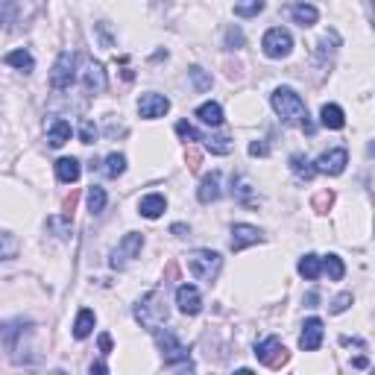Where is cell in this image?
<instances>
[{
  "mask_svg": "<svg viewBox=\"0 0 375 375\" xmlns=\"http://www.w3.org/2000/svg\"><path fill=\"white\" fill-rule=\"evenodd\" d=\"M270 103H273L276 115L281 117V124L288 126H302L308 135L314 132V124L308 121V109H305V100L299 97L293 88H276L273 97H270Z\"/></svg>",
  "mask_w": 375,
  "mask_h": 375,
  "instance_id": "cell-1",
  "label": "cell"
},
{
  "mask_svg": "<svg viewBox=\"0 0 375 375\" xmlns=\"http://www.w3.org/2000/svg\"><path fill=\"white\" fill-rule=\"evenodd\" d=\"M135 320H138L147 332H156L159 325L168 323V296H164L161 288L149 291L138 299V305H135Z\"/></svg>",
  "mask_w": 375,
  "mask_h": 375,
  "instance_id": "cell-2",
  "label": "cell"
},
{
  "mask_svg": "<svg viewBox=\"0 0 375 375\" xmlns=\"http://www.w3.org/2000/svg\"><path fill=\"white\" fill-rule=\"evenodd\" d=\"M156 343L161 349V358H164V367L168 369H182V372H193V364H191V352L188 346H182L179 343V337L173 332H161V328H156Z\"/></svg>",
  "mask_w": 375,
  "mask_h": 375,
  "instance_id": "cell-3",
  "label": "cell"
},
{
  "mask_svg": "<svg viewBox=\"0 0 375 375\" xmlns=\"http://www.w3.org/2000/svg\"><path fill=\"white\" fill-rule=\"evenodd\" d=\"M220 267H223V258H220V252H214V249H193V252H188V270H191L193 279L214 281L220 276Z\"/></svg>",
  "mask_w": 375,
  "mask_h": 375,
  "instance_id": "cell-4",
  "label": "cell"
},
{
  "mask_svg": "<svg viewBox=\"0 0 375 375\" xmlns=\"http://www.w3.org/2000/svg\"><path fill=\"white\" fill-rule=\"evenodd\" d=\"M255 358H258L264 367L279 369V367L288 364V349H284V343L279 337H264L258 346H255Z\"/></svg>",
  "mask_w": 375,
  "mask_h": 375,
  "instance_id": "cell-5",
  "label": "cell"
},
{
  "mask_svg": "<svg viewBox=\"0 0 375 375\" xmlns=\"http://www.w3.org/2000/svg\"><path fill=\"white\" fill-rule=\"evenodd\" d=\"M141 249H144V235H141V232H129V235L121 237V244H117V249L112 252V261H109V264H112L115 270H121V267H126L132 258H138Z\"/></svg>",
  "mask_w": 375,
  "mask_h": 375,
  "instance_id": "cell-6",
  "label": "cell"
},
{
  "mask_svg": "<svg viewBox=\"0 0 375 375\" xmlns=\"http://www.w3.org/2000/svg\"><path fill=\"white\" fill-rule=\"evenodd\" d=\"M261 47L270 59H284L293 50V36L288 33V29L273 27V29H267V36L261 38Z\"/></svg>",
  "mask_w": 375,
  "mask_h": 375,
  "instance_id": "cell-7",
  "label": "cell"
},
{
  "mask_svg": "<svg viewBox=\"0 0 375 375\" xmlns=\"http://www.w3.org/2000/svg\"><path fill=\"white\" fill-rule=\"evenodd\" d=\"M73 65H77V56H73L71 50L59 53L56 65L50 71V88H56V91H65V88H71V82H73Z\"/></svg>",
  "mask_w": 375,
  "mask_h": 375,
  "instance_id": "cell-8",
  "label": "cell"
},
{
  "mask_svg": "<svg viewBox=\"0 0 375 375\" xmlns=\"http://www.w3.org/2000/svg\"><path fill=\"white\" fill-rule=\"evenodd\" d=\"M349 164V153L343 147L337 149H328V153H323L317 161H314V170L323 173V176H340L343 170H346Z\"/></svg>",
  "mask_w": 375,
  "mask_h": 375,
  "instance_id": "cell-9",
  "label": "cell"
},
{
  "mask_svg": "<svg viewBox=\"0 0 375 375\" xmlns=\"http://www.w3.org/2000/svg\"><path fill=\"white\" fill-rule=\"evenodd\" d=\"M264 235L258 226H249V223H237V226H232V252H244L247 247H255L261 244Z\"/></svg>",
  "mask_w": 375,
  "mask_h": 375,
  "instance_id": "cell-10",
  "label": "cell"
},
{
  "mask_svg": "<svg viewBox=\"0 0 375 375\" xmlns=\"http://www.w3.org/2000/svg\"><path fill=\"white\" fill-rule=\"evenodd\" d=\"M176 305L182 314H188V317H197V314L203 311V296L193 284H179L176 288Z\"/></svg>",
  "mask_w": 375,
  "mask_h": 375,
  "instance_id": "cell-11",
  "label": "cell"
},
{
  "mask_svg": "<svg viewBox=\"0 0 375 375\" xmlns=\"http://www.w3.org/2000/svg\"><path fill=\"white\" fill-rule=\"evenodd\" d=\"M323 334H325V328H323L320 317L305 320L302 334H299V346H302V352H317L323 346Z\"/></svg>",
  "mask_w": 375,
  "mask_h": 375,
  "instance_id": "cell-12",
  "label": "cell"
},
{
  "mask_svg": "<svg viewBox=\"0 0 375 375\" xmlns=\"http://www.w3.org/2000/svg\"><path fill=\"white\" fill-rule=\"evenodd\" d=\"M168 112H170V100L161 94H144L138 100V115L144 121H156V117H164Z\"/></svg>",
  "mask_w": 375,
  "mask_h": 375,
  "instance_id": "cell-13",
  "label": "cell"
},
{
  "mask_svg": "<svg viewBox=\"0 0 375 375\" xmlns=\"http://www.w3.org/2000/svg\"><path fill=\"white\" fill-rule=\"evenodd\" d=\"M82 82H85L88 94H103L106 91V71H103V65L100 62H88V68L82 73Z\"/></svg>",
  "mask_w": 375,
  "mask_h": 375,
  "instance_id": "cell-14",
  "label": "cell"
},
{
  "mask_svg": "<svg viewBox=\"0 0 375 375\" xmlns=\"http://www.w3.org/2000/svg\"><path fill=\"white\" fill-rule=\"evenodd\" d=\"M164 212H168V200H164L161 193H147V197H141V203H138V214L147 217V220H159Z\"/></svg>",
  "mask_w": 375,
  "mask_h": 375,
  "instance_id": "cell-15",
  "label": "cell"
},
{
  "mask_svg": "<svg viewBox=\"0 0 375 375\" xmlns=\"http://www.w3.org/2000/svg\"><path fill=\"white\" fill-rule=\"evenodd\" d=\"M220 182H223V176L214 170V173H208V176H203V182H200V191H197V197H200V203H217L220 200V193H223V188H220Z\"/></svg>",
  "mask_w": 375,
  "mask_h": 375,
  "instance_id": "cell-16",
  "label": "cell"
},
{
  "mask_svg": "<svg viewBox=\"0 0 375 375\" xmlns=\"http://www.w3.org/2000/svg\"><path fill=\"white\" fill-rule=\"evenodd\" d=\"M71 141V124L62 121V117H53L47 124V144L50 147H65Z\"/></svg>",
  "mask_w": 375,
  "mask_h": 375,
  "instance_id": "cell-17",
  "label": "cell"
},
{
  "mask_svg": "<svg viewBox=\"0 0 375 375\" xmlns=\"http://www.w3.org/2000/svg\"><path fill=\"white\" fill-rule=\"evenodd\" d=\"M288 15L293 18V24H299V27H314V24H317V18H320V12L314 9L311 3H291Z\"/></svg>",
  "mask_w": 375,
  "mask_h": 375,
  "instance_id": "cell-18",
  "label": "cell"
},
{
  "mask_svg": "<svg viewBox=\"0 0 375 375\" xmlns=\"http://www.w3.org/2000/svg\"><path fill=\"white\" fill-rule=\"evenodd\" d=\"M232 193H235V200L241 203V205H247V208H255V205H258V197L252 193V185H249V179H247V176L232 179Z\"/></svg>",
  "mask_w": 375,
  "mask_h": 375,
  "instance_id": "cell-19",
  "label": "cell"
},
{
  "mask_svg": "<svg viewBox=\"0 0 375 375\" xmlns=\"http://www.w3.org/2000/svg\"><path fill=\"white\" fill-rule=\"evenodd\" d=\"M82 168H80V161L77 159H59L56 161V176H59V182H65V185H73L80 179Z\"/></svg>",
  "mask_w": 375,
  "mask_h": 375,
  "instance_id": "cell-20",
  "label": "cell"
},
{
  "mask_svg": "<svg viewBox=\"0 0 375 375\" xmlns=\"http://www.w3.org/2000/svg\"><path fill=\"white\" fill-rule=\"evenodd\" d=\"M320 124L325 129H343V126H346V115H343L340 106L328 103V106H323V112H320Z\"/></svg>",
  "mask_w": 375,
  "mask_h": 375,
  "instance_id": "cell-21",
  "label": "cell"
},
{
  "mask_svg": "<svg viewBox=\"0 0 375 375\" xmlns=\"http://www.w3.org/2000/svg\"><path fill=\"white\" fill-rule=\"evenodd\" d=\"M299 276H305V279H320V273H323V258L320 255H314V252H308V255H302V258H299Z\"/></svg>",
  "mask_w": 375,
  "mask_h": 375,
  "instance_id": "cell-22",
  "label": "cell"
},
{
  "mask_svg": "<svg viewBox=\"0 0 375 375\" xmlns=\"http://www.w3.org/2000/svg\"><path fill=\"white\" fill-rule=\"evenodd\" d=\"M291 170H293V176L299 179V182H311V179L317 176V170H314V164H311L302 153H293V156H291Z\"/></svg>",
  "mask_w": 375,
  "mask_h": 375,
  "instance_id": "cell-23",
  "label": "cell"
},
{
  "mask_svg": "<svg viewBox=\"0 0 375 375\" xmlns=\"http://www.w3.org/2000/svg\"><path fill=\"white\" fill-rule=\"evenodd\" d=\"M94 323H97V317H94V311H88V308H82L80 314H77V323H73V337L77 340H85L88 334L94 332Z\"/></svg>",
  "mask_w": 375,
  "mask_h": 375,
  "instance_id": "cell-24",
  "label": "cell"
},
{
  "mask_svg": "<svg viewBox=\"0 0 375 375\" xmlns=\"http://www.w3.org/2000/svg\"><path fill=\"white\" fill-rule=\"evenodd\" d=\"M197 117L205 124V126H223V109L220 103H203L197 109Z\"/></svg>",
  "mask_w": 375,
  "mask_h": 375,
  "instance_id": "cell-25",
  "label": "cell"
},
{
  "mask_svg": "<svg viewBox=\"0 0 375 375\" xmlns=\"http://www.w3.org/2000/svg\"><path fill=\"white\" fill-rule=\"evenodd\" d=\"M3 62L12 65V68H18V71H24V73H29L36 68V59H33V53H29V50H12V53H6Z\"/></svg>",
  "mask_w": 375,
  "mask_h": 375,
  "instance_id": "cell-26",
  "label": "cell"
},
{
  "mask_svg": "<svg viewBox=\"0 0 375 375\" xmlns=\"http://www.w3.org/2000/svg\"><path fill=\"white\" fill-rule=\"evenodd\" d=\"M18 252H21L18 237L9 235V232H0V261H12V258H18Z\"/></svg>",
  "mask_w": 375,
  "mask_h": 375,
  "instance_id": "cell-27",
  "label": "cell"
},
{
  "mask_svg": "<svg viewBox=\"0 0 375 375\" xmlns=\"http://www.w3.org/2000/svg\"><path fill=\"white\" fill-rule=\"evenodd\" d=\"M85 203H88V212L91 214H103V208H106V191H103L100 185H91L88 188Z\"/></svg>",
  "mask_w": 375,
  "mask_h": 375,
  "instance_id": "cell-28",
  "label": "cell"
},
{
  "mask_svg": "<svg viewBox=\"0 0 375 375\" xmlns=\"http://www.w3.org/2000/svg\"><path fill=\"white\" fill-rule=\"evenodd\" d=\"M323 270L328 273V279H332V281H340L343 276H346V267H343L340 255H325V258H323Z\"/></svg>",
  "mask_w": 375,
  "mask_h": 375,
  "instance_id": "cell-29",
  "label": "cell"
},
{
  "mask_svg": "<svg viewBox=\"0 0 375 375\" xmlns=\"http://www.w3.org/2000/svg\"><path fill=\"white\" fill-rule=\"evenodd\" d=\"M264 12V0H237L235 3V15L237 18H255V15Z\"/></svg>",
  "mask_w": 375,
  "mask_h": 375,
  "instance_id": "cell-30",
  "label": "cell"
},
{
  "mask_svg": "<svg viewBox=\"0 0 375 375\" xmlns=\"http://www.w3.org/2000/svg\"><path fill=\"white\" fill-rule=\"evenodd\" d=\"M203 141H205L208 153H214V156H226L229 149H232V141L226 138V135H217V138H212V135H203Z\"/></svg>",
  "mask_w": 375,
  "mask_h": 375,
  "instance_id": "cell-31",
  "label": "cell"
},
{
  "mask_svg": "<svg viewBox=\"0 0 375 375\" xmlns=\"http://www.w3.org/2000/svg\"><path fill=\"white\" fill-rule=\"evenodd\" d=\"M103 170H106L109 179H117V176L126 170V156L124 153H109L106 156V168H103Z\"/></svg>",
  "mask_w": 375,
  "mask_h": 375,
  "instance_id": "cell-32",
  "label": "cell"
},
{
  "mask_svg": "<svg viewBox=\"0 0 375 375\" xmlns=\"http://www.w3.org/2000/svg\"><path fill=\"white\" fill-rule=\"evenodd\" d=\"M15 18H18V3L15 0H0V27H12Z\"/></svg>",
  "mask_w": 375,
  "mask_h": 375,
  "instance_id": "cell-33",
  "label": "cell"
},
{
  "mask_svg": "<svg viewBox=\"0 0 375 375\" xmlns=\"http://www.w3.org/2000/svg\"><path fill=\"white\" fill-rule=\"evenodd\" d=\"M188 73H191V80H193V85H197L200 91H205V88H212V77H205V71H203L200 65H193Z\"/></svg>",
  "mask_w": 375,
  "mask_h": 375,
  "instance_id": "cell-34",
  "label": "cell"
},
{
  "mask_svg": "<svg viewBox=\"0 0 375 375\" xmlns=\"http://www.w3.org/2000/svg\"><path fill=\"white\" fill-rule=\"evenodd\" d=\"M226 47L229 50H241L244 47V33L237 27H229L226 29Z\"/></svg>",
  "mask_w": 375,
  "mask_h": 375,
  "instance_id": "cell-35",
  "label": "cell"
},
{
  "mask_svg": "<svg viewBox=\"0 0 375 375\" xmlns=\"http://www.w3.org/2000/svg\"><path fill=\"white\" fill-rule=\"evenodd\" d=\"M176 132H179V138H185V141H203V135L193 129L188 121H179L176 124Z\"/></svg>",
  "mask_w": 375,
  "mask_h": 375,
  "instance_id": "cell-36",
  "label": "cell"
},
{
  "mask_svg": "<svg viewBox=\"0 0 375 375\" xmlns=\"http://www.w3.org/2000/svg\"><path fill=\"white\" fill-rule=\"evenodd\" d=\"M80 141L82 144H94L97 141V126L91 121H82L80 124Z\"/></svg>",
  "mask_w": 375,
  "mask_h": 375,
  "instance_id": "cell-37",
  "label": "cell"
},
{
  "mask_svg": "<svg viewBox=\"0 0 375 375\" xmlns=\"http://www.w3.org/2000/svg\"><path fill=\"white\" fill-rule=\"evenodd\" d=\"M349 305H352V293H340L334 302H332V314H343Z\"/></svg>",
  "mask_w": 375,
  "mask_h": 375,
  "instance_id": "cell-38",
  "label": "cell"
},
{
  "mask_svg": "<svg viewBox=\"0 0 375 375\" xmlns=\"http://www.w3.org/2000/svg\"><path fill=\"white\" fill-rule=\"evenodd\" d=\"M267 153H270V147L264 141H252L249 144V156H267Z\"/></svg>",
  "mask_w": 375,
  "mask_h": 375,
  "instance_id": "cell-39",
  "label": "cell"
},
{
  "mask_svg": "<svg viewBox=\"0 0 375 375\" xmlns=\"http://www.w3.org/2000/svg\"><path fill=\"white\" fill-rule=\"evenodd\" d=\"M97 343H100V352H103V355H109V352H112V334H100Z\"/></svg>",
  "mask_w": 375,
  "mask_h": 375,
  "instance_id": "cell-40",
  "label": "cell"
},
{
  "mask_svg": "<svg viewBox=\"0 0 375 375\" xmlns=\"http://www.w3.org/2000/svg\"><path fill=\"white\" fill-rule=\"evenodd\" d=\"M332 200H334V197H332V193H323V197L317 200V208H320V212H323V208H325V205H332Z\"/></svg>",
  "mask_w": 375,
  "mask_h": 375,
  "instance_id": "cell-41",
  "label": "cell"
},
{
  "mask_svg": "<svg viewBox=\"0 0 375 375\" xmlns=\"http://www.w3.org/2000/svg\"><path fill=\"white\" fill-rule=\"evenodd\" d=\"M355 367H358V369H367L369 361H367V358H355Z\"/></svg>",
  "mask_w": 375,
  "mask_h": 375,
  "instance_id": "cell-42",
  "label": "cell"
},
{
  "mask_svg": "<svg viewBox=\"0 0 375 375\" xmlns=\"http://www.w3.org/2000/svg\"><path fill=\"white\" fill-rule=\"evenodd\" d=\"M170 232H173V235H179V237H182V235H185V232H188V229H185V226H182V223H176V226H173V229H170Z\"/></svg>",
  "mask_w": 375,
  "mask_h": 375,
  "instance_id": "cell-43",
  "label": "cell"
},
{
  "mask_svg": "<svg viewBox=\"0 0 375 375\" xmlns=\"http://www.w3.org/2000/svg\"><path fill=\"white\" fill-rule=\"evenodd\" d=\"M91 372H109V367L100 361V364H91Z\"/></svg>",
  "mask_w": 375,
  "mask_h": 375,
  "instance_id": "cell-44",
  "label": "cell"
}]
</instances>
